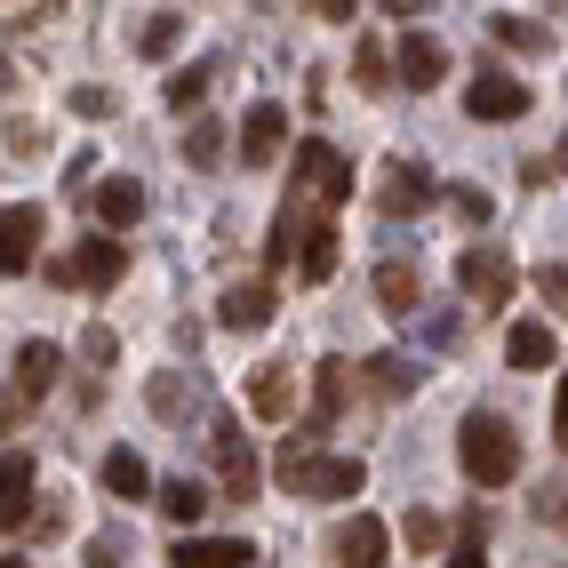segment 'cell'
Instances as JSON below:
<instances>
[{
    "label": "cell",
    "mask_w": 568,
    "mask_h": 568,
    "mask_svg": "<svg viewBox=\"0 0 568 568\" xmlns=\"http://www.w3.org/2000/svg\"><path fill=\"white\" fill-rule=\"evenodd\" d=\"M72 112H81V121H112L121 97H112V89H72Z\"/></svg>",
    "instance_id": "obj_33"
},
{
    "label": "cell",
    "mask_w": 568,
    "mask_h": 568,
    "mask_svg": "<svg viewBox=\"0 0 568 568\" xmlns=\"http://www.w3.org/2000/svg\"><path fill=\"white\" fill-rule=\"evenodd\" d=\"M433 193H440V184H433L425 161H393V176L376 184V209H385V216H416V209H433Z\"/></svg>",
    "instance_id": "obj_10"
},
{
    "label": "cell",
    "mask_w": 568,
    "mask_h": 568,
    "mask_svg": "<svg viewBox=\"0 0 568 568\" xmlns=\"http://www.w3.org/2000/svg\"><path fill=\"white\" fill-rule=\"evenodd\" d=\"M296 193H313V201H353V169H345V153H336V144H321V136H305V144H296Z\"/></svg>",
    "instance_id": "obj_3"
},
{
    "label": "cell",
    "mask_w": 568,
    "mask_h": 568,
    "mask_svg": "<svg viewBox=\"0 0 568 568\" xmlns=\"http://www.w3.org/2000/svg\"><path fill=\"white\" fill-rule=\"evenodd\" d=\"M488 209H497V201H488L480 184H465V193H457V216H465V224H488Z\"/></svg>",
    "instance_id": "obj_37"
},
{
    "label": "cell",
    "mask_w": 568,
    "mask_h": 568,
    "mask_svg": "<svg viewBox=\"0 0 568 568\" xmlns=\"http://www.w3.org/2000/svg\"><path fill=\"white\" fill-rule=\"evenodd\" d=\"M144 400H153V416H184V408H193V376H153Z\"/></svg>",
    "instance_id": "obj_30"
},
{
    "label": "cell",
    "mask_w": 568,
    "mask_h": 568,
    "mask_svg": "<svg viewBox=\"0 0 568 568\" xmlns=\"http://www.w3.org/2000/svg\"><path fill=\"white\" fill-rule=\"evenodd\" d=\"M545 169H560V176H568V144H560V153H552V161H545Z\"/></svg>",
    "instance_id": "obj_43"
},
{
    "label": "cell",
    "mask_w": 568,
    "mask_h": 568,
    "mask_svg": "<svg viewBox=\"0 0 568 568\" xmlns=\"http://www.w3.org/2000/svg\"><path fill=\"white\" fill-rule=\"evenodd\" d=\"M296 273H305V281H328V273H336V224H328V216H305V241H296Z\"/></svg>",
    "instance_id": "obj_20"
},
{
    "label": "cell",
    "mask_w": 568,
    "mask_h": 568,
    "mask_svg": "<svg viewBox=\"0 0 568 568\" xmlns=\"http://www.w3.org/2000/svg\"><path fill=\"white\" fill-rule=\"evenodd\" d=\"M32 497H41V473H32L24 448H9V457H0V537L32 520Z\"/></svg>",
    "instance_id": "obj_9"
},
{
    "label": "cell",
    "mask_w": 568,
    "mask_h": 568,
    "mask_svg": "<svg viewBox=\"0 0 568 568\" xmlns=\"http://www.w3.org/2000/svg\"><path fill=\"white\" fill-rule=\"evenodd\" d=\"M305 9H313V17H328V24H353L361 0H305Z\"/></svg>",
    "instance_id": "obj_39"
},
{
    "label": "cell",
    "mask_w": 568,
    "mask_h": 568,
    "mask_svg": "<svg viewBox=\"0 0 568 568\" xmlns=\"http://www.w3.org/2000/svg\"><path fill=\"white\" fill-rule=\"evenodd\" d=\"M528 104H537V97H528L513 72H473V89H465V112H473V121H520Z\"/></svg>",
    "instance_id": "obj_7"
},
{
    "label": "cell",
    "mask_w": 568,
    "mask_h": 568,
    "mask_svg": "<svg viewBox=\"0 0 568 568\" xmlns=\"http://www.w3.org/2000/svg\"><path fill=\"white\" fill-rule=\"evenodd\" d=\"M488 41L513 49V57H545V49H552V32H545V24H528V17H497V24H488Z\"/></svg>",
    "instance_id": "obj_24"
},
{
    "label": "cell",
    "mask_w": 568,
    "mask_h": 568,
    "mask_svg": "<svg viewBox=\"0 0 568 568\" xmlns=\"http://www.w3.org/2000/svg\"><path fill=\"white\" fill-rule=\"evenodd\" d=\"M457 288L473 296L480 313H497L505 296H513V256H505V248H465V256H457Z\"/></svg>",
    "instance_id": "obj_5"
},
{
    "label": "cell",
    "mask_w": 568,
    "mask_h": 568,
    "mask_svg": "<svg viewBox=\"0 0 568 568\" xmlns=\"http://www.w3.org/2000/svg\"><path fill=\"white\" fill-rule=\"evenodd\" d=\"M209 457H216V480H224V497L233 505H248L256 497V448H248V433L224 416V425L209 433Z\"/></svg>",
    "instance_id": "obj_4"
},
{
    "label": "cell",
    "mask_w": 568,
    "mask_h": 568,
    "mask_svg": "<svg viewBox=\"0 0 568 568\" xmlns=\"http://www.w3.org/2000/svg\"><path fill=\"white\" fill-rule=\"evenodd\" d=\"M97 216H104V233H129V224L144 216V184L136 176H104L97 184Z\"/></svg>",
    "instance_id": "obj_17"
},
{
    "label": "cell",
    "mask_w": 568,
    "mask_h": 568,
    "mask_svg": "<svg viewBox=\"0 0 568 568\" xmlns=\"http://www.w3.org/2000/svg\"><path fill=\"white\" fill-rule=\"evenodd\" d=\"M216 153H224V129H216V121H201L193 136H184V161H193V169H209Z\"/></svg>",
    "instance_id": "obj_32"
},
{
    "label": "cell",
    "mask_w": 568,
    "mask_h": 568,
    "mask_svg": "<svg viewBox=\"0 0 568 568\" xmlns=\"http://www.w3.org/2000/svg\"><path fill=\"white\" fill-rule=\"evenodd\" d=\"M176 32H184V17H176V9H161L153 24H144V32H136V57H153V64H161V57L176 49Z\"/></svg>",
    "instance_id": "obj_29"
},
{
    "label": "cell",
    "mask_w": 568,
    "mask_h": 568,
    "mask_svg": "<svg viewBox=\"0 0 568 568\" xmlns=\"http://www.w3.org/2000/svg\"><path fill=\"white\" fill-rule=\"evenodd\" d=\"M296 241H305V216H296V201L273 216V241H264V264H288L296 256Z\"/></svg>",
    "instance_id": "obj_28"
},
{
    "label": "cell",
    "mask_w": 568,
    "mask_h": 568,
    "mask_svg": "<svg viewBox=\"0 0 568 568\" xmlns=\"http://www.w3.org/2000/svg\"><path fill=\"white\" fill-rule=\"evenodd\" d=\"M161 513H169L176 528H193V520L209 513V488H201V480H169V488H161Z\"/></svg>",
    "instance_id": "obj_26"
},
{
    "label": "cell",
    "mask_w": 568,
    "mask_h": 568,
    "mask_svg": "<svg viewBox=\"0 0 568 568\" xmlns=\"http://www.w3.org/2000/svg\"><path fill=\"white\" fill-rule=\"evenodd\" d=\"M288 144V104H248L241 121V169H273Z\"/></svg>",
    "instance_id": "obj_8"
},
{
    "label": "cell",
    "mask_w": 568,
    "mask_h": 568,
    "mask_svg": "<svg viewBox=\"0 0 568 568\" xmlns=\"http://www.w3.org/2000/svg\"><path fill=\"white\" fill-rule=\"evenodd\" d=\"M505 361H513V368H528V376H545V368L560 361V345H552V328H545V321H513Z\"/></svg>",
    "instance_id": "obj_16"
},
{
    "label": "cell",
    "mask_w": 568,
    "mask_h": 568,
    "mask_svg": "<svg viewBox=\"0 0 568 568\" xmlns=\"http://www.w3.org/2000/svg\"><path fill=\"white\" fill-rule=\"evenodd\" d=\"M416 296H425L416 264H400V256H385V264H376V305H385V313H416Z\"/></svg>",
    "instance_id": "obj_21"
},
{
    "label": "cell",
    "mask_w": 568,
    "mask_h": 568,
    "mask_svg": "<svg viewBox=\"0 0 568 568\" xmlns=\"http://www.w3.org/2000/svg\"><path fill=\"white\" fill-rule=\"evenodd\" d=\"M104 488H112V497H153V473H144V457H136V448H112V457H104Z\"/></svg>",
    "instance_id": "obj_23"
},
{
    "label": "cell",
    "mask_w": 568,
    "mask_h": 568,
    "mask_svg": "<svg viewBox=\"0 0 568 568\" xmlns=\"http://www.w3.org/2000/svg\"><path fill=\"white\" fill-rule=\"evenodd\" d=\"M112 353H121V336L89 321V336H81V361H89V368H112Z\"/></svg>",
    "instance_id": "obj_34"
},
{
    "label": "cell",
    "mask_w": 568,
    "mask_h": 568,
    "mask_svg": "<svg viewBox=\"0 0 568 568\" xmlns=\"http://www.w3.org/2000/svg\"><path fill=\"white\" fill-rule=\"evenodd\" d=\"M345 393H353V361H321V376H313V416H305V425L328 433L336 416H345Z\"/></svg>",
    "instance_id": "obj_15"
},
{
    "label": "cell",
    "mask_w": 568,
    "mask_h": 568,
    "mask_svg": "<svg viewBox=\"0 0 568 568\" xmlns=\"http://www.w3.org/2000/svg\"><path fill=\"white\" fill-rule=\"evenodd\" d=\"M41 233H49V216L32 209V201H9L0 209V281H17L32 256H41Z\"/></svg>",
    "instance_id": "obj_6"
},
{
    "label": "cell",
    "mask_w": 568,
    "mask_h": 568,
    "mask_svg": "<svg viewBox=\"0 0 568 568\" xmlns=\"http://www.w3.org/2000/svg\"><path fill=\"white\" fill-rule=\"evenodd\" d=\"M480 545H488V513H465V520H457V545H448L440 560H448V568H480V560H488Z\"/></svg>",
    "instance_id": "obj_25"
},
{
    "label": "cell",
    "mask_w": 568,
    "mask_h": 568,
    "mask_svg": "<svg viewBox=\"0 0 568 568\" xmlns=\"http://www.w3.org/2000/svg\"><path fill=\"white\" fill-rule=\"evenodd\" d=\"M201 97H209V64H184L176 81H169V104H176V112H193Z\"/></svg>",
    "instance_id": "obj_31"
},
{
    "label": "cell",
    "mask_w": 568,
    "mask_h": 568,
    "mask_svg": "<svg viewBox=\"0 0 568 568\" xmlns=\"http://www.w3.org/2000/svg\"><path fill=\"white\" fill-rule=\"evenodd\" d=\"M545 305L568 313V264H545Z\"/></svg>",
    "instance_id": "obj_38"
},
{
    "label": "cell",
    "mask_w": 568,
    "mask_h": 568,
    "mask_svg": "<svg viewBox=\"0 0 568 568\" xmlns=\"http://www.w3.org/2000/svg\"><path fill=\"white\" fill-rule=\"evenodd\" d=\"M385 545H393V528H385V520H376V513H361V520H353V528H345V537H336L328 552H336V560H345V568H385V560H393Z\"/></svg>",
    "instance_id": "obj_12"
},
{
    "label": "cell",
    "mask_w": 568,
    "mask_h": 568,
    "mask_svg": "<svg viewBox=\"0 0 568 568\" xmlns=\"http://www.w3.org/2000/svg\"><path fill=\"white\" fill-rule=\"evenodd\" d=\"M440 72H448V49L433 32H400V81L408 89H440Z\"/></svg>",
    "instance_id": "obj_14"
},
{
    "label": "cell",
    "mask_w": 568,
    "mask_h": 568,
    "mask_svg": "<svg viewBox=\"0 0 568 568\" xmlns=\"http://www.w3.org/2000/svg\"><path fill=\"white\" fill-rule=\"evenodd\" d=\"M169 560H176V568H248L256 545H248V537H184Z\"/></svg>",
    "instance_id": "obj_13"
},
{
    "label": "cell",
    "mask_w": 568,
    "mask_h": 568,
    "mask_svg": "<svg viewBox=\"0 0 568 568\" xmlns=\"http://www.w3.org/2000/svg\"><path fill=\"white\" fill-rule=\"evenodd\" d=\"M57 361H64V353H57V345H41V336H32V345L17 353V400H41V393L57 385Z\"/></svg>",
    "instance_id": "obj_22"
},
{
    "label": "cell",
    "mask_w": 568,
    "mask_h": 568,
    "mask_svg": "<svg viewBox=\"0 0 568 568\" xmlns=\"http://www.w3.org/2000/svg\"><path fill=\"white\" fill-rule=\"evenodd\" d=\"M121 273H129V248L112 241V233H89V241H81V256L57 264V281H89V288H112Z\"/></svg>",
    "instance_id": "obj_11"
},
{
    "label": "cell",
    "mask_w": 568,
    "mask_h": 568,
    "mask_svg": "<svg viewBox=\"0 0 568 568\" xmlns=\"http://www.w3.org/2000/svg\"><path fill=\"white\" fill-rule=\"evenodd\" d=\"M288 400H296V385H288V368H281V361H264V368L248 376V408L264 416V425H288Z\"/></svg>",
    "instance_id": "obj_19"
},
{
    "label": "cell",
    "mask_w": 568,
    "mask_h": 568,
    "mask_svg": "<svg viewBox=\"0 0 568 568\" xmlns=\"http://www.w3.org/2000/svg\"><path fill=\"white\" fill-rule=\"evenodd\" d=\"M313 440H321L313 425H305V440H281V480L296 488V497H313V505H345V497H361V488H368L361 457H321Z\"/></svg>",
    "instance_id": "obj_1"
},
{
    "label": "cell",
    "mask_w": 568,
    "mask_h": 568,
    "mask_svg": "<svg viewBox=\"0 0 568 568\" xmlns=\"http://www.w3.org/2000/svg\"><path fill=\"white\" fill-rule=\"evenodd\" d=\"M368 385L385 393V400H400V393H416V368H408L400 353H376V361H368Z\"/></svg>",
    "instance_id": "obj_27"
},
{
    "label": "cell",
    "mask_w": 568,
    "mask_h": 568,
    "mask_svg": "<svg viewBox=\"0 0 568 568\" xmlns=\"http://www.w3.org/2000/svg\"><path fill=\"white\" fill-rule=\"evenodd\" d=\"M408 545H416V552H440V513L416 505V513H408Z\"/></svg>",
    "instance_id": "obj_35"
},
{
    "label": "cell",
    "mask_w": 568,
    "mask_h": 568,
    "mask_svg": "<svg viewBox=\"0 0 568 568\" xmlns=\"http://www.w3.org/2000/svg\"><path fill=\"white\" fill-rule=\"evenodd\" d=\"M385 9H393V17H416V9H425V0H385Z\"/></svg>",
    "instance_id": "obj_42"
},
{
    "label": "cell",
    "mask_w": 568,
    "mask_h": 568,
    "mask_svg": "<svg viewBox=\"0 0 568 568\" xmlns=\"http://www.w3.org/2000/svg\"><path fill=\"white\" fill-rule=\"evenodd\" d=\"M353 72H361V89H385V49H376V41H361Z\"/></svg>",
    "instance_id": "obj_36"
},
{
    "label": "cell",
    "mask_w": 568,
    "mask_h": 568,
    "mask_svg": "<svg viewBox=\"0 0 568 568\" xmlns=\"http://www.w3.org/2000/svg\"><path fill=\"white\" fill-rule=\"evenodd\" d=\"M216 321H224V328H264V321H273V288H264V281L224 288V296H216Z\"/></svg>",
    "instance_id": "obj_18"
},
{
    "label": "cell",
    "mask_w": 568,
    "mask_h": 568,
    "mask_svg": "<svg viewBox=\"0 0 568 568\" xmlns=\"http://www.w3.org/2000/svg\"><path fill=\"white\" fill-rule=\"evenodd\" d=\"M457 465H465L473 488H505L520 473V433L505 425L497 408H473L465 425H457Z\"/></svg>",
    "instance_id": "obj_2"
},
{
    "label": "cell",
    "mask_w": 568,
    "mask_h": 568,
    "mask_svg": "<svg viewBox=\"0 0 568 568\" xmlns=\"http://www.w3.org/2000/svg\"><path fill=\"white\" fill-rule=\"evenodd\" d=\"M537 513H552V520H568V497H560V488H537Z\"/></svg>",
    "instance_id": "obj_41"
},
{
    "label": "cell",
    "mask_w": 568,
    "mask_h": 568,
    "mask_svg": "<svg viewBox=\"0 0 568 568\" xmlns=\"http://www.w3.org/2000/svg\"><path fill=\"white\" fill-rule=\"evenodd\" d=\"M552 440L568 448V376H560V385H552Z\"/></svg>",
    "instance_id": "obj_40"
}]
</instances>
